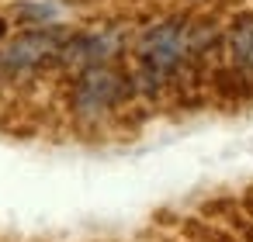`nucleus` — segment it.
<instances>
[{
    "label": "nucleus",
    "instance_id": "obj_2",
    "mask_svg": "<svg viewBox=\"0 0 253 242\" xmlns=\"http://www.w3.org/2000/svg\"><path fill=\"white\" fill-rule=\"evenodd\" d=\"M52 49H56V42L49 35H21L0 49V66L4 69H28V66H39Z\"/></svg>",
    "mask_w": 253,
    "mask_h": 242
},
{
    "label": "nucleus",
    "instance_id": "obj_1",
    "mask_svg": "<svg viewBox=\"0 0 253 242\" xmlns=\"http://www.w3.org/2000/svg\"><path fill=\"white\" fill-rule=\"evenodd\" d=\"M139 52H142V59H146L153 69H167V66H173V63L180 59V52H184V35H180L177 25H160V28L146 32Z\"/></svg>",
    "mask_w": 253,
    "mask_h": 242
},
{
    "label": "nucleus",
    "instance_id": "obj_3",
    "mask_svg": "<svg viewBox=\"0 0 253 242\" xmlns=\"http://www.w3.org/2000/svg\"><path fill=\"white\" fill-rule=\"evenodd\" d=\"M115 87H118V80L108 73V69H94L87 80H84V87H80V104L84 107H104V104H111L115 97Z\"/></svg>",
    "mask_w": 253,
    "mask_h": 242
}]
</instances>
